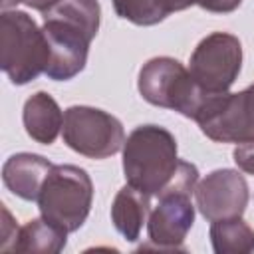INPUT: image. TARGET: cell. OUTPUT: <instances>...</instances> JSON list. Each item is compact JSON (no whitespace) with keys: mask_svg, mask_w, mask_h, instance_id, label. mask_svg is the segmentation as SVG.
Segmentation results:
<instances>
[{"mask_svg":"<svg viewBox=\"0 0 254 254\" xmlns=\"http://www.w3.org/2000/svg\"><path fill=\"white\" fill-rule=\"evenodd\" d=\"M175 135L161 125H139L123 143V173L127 185L149 196L171 190L194 192L198 169L179 159Z\"/></svg>","mask_w":254,"mask_h":254,"instance_id":"obj_1","label":"cell"},{"mask_svg":"<svg viewBox=\"0 0 254 254\" xmlns=\"http://www.w3.org/2000/svg\"><path fill=\"white\" fill-rule=\"evenodd\" d=\"M50 44L42 28L22 10L0 14V67L14 85H26L46 73Z\"/></svg>","mask_w":254,"mask_h":254,"instance_id":"obj_2","label":"cell"},{"mask_svg":"<svg viewBox=\"0 0 254 254\" xmlns=\"http://www.w3.org/2000/svg\"><path fill=\"white\" fill-rule=\"evenodd\" d=\"M137 89L141 97L155 105L181 113L183 117L196 119L210 93L202 91L192 79L190 71L175 58H151L139 69Z\"/></svg>","mask_w":254,"mask_h":254,"instance_id":"obj_3","label":"cell"},{"mask_svg":"<svg viewBox=\"0 0 254 254\" xmlns=\"http://www.w3.org/2000/svg\"><path fill=\"white\" fill-rule=\"evenodd\" d=\"M91 202V177L77 165H54L38 196L40 214L65 232H75L83 226L89 216Z\"/></svg>","mask_w":254,"mask_h":254,"instance_id":"obj_4","label":"cell"},{"mask_svg":"<svg viewBox=\"0 0 254 254\" xmlns=\"http://www.w3.org/2000/svg\"><path fill=\"white\" fill-rule=\"evenodd\" d=\"M64 143L89 159H107L123 149L125 129L123 123L97 107L71 105L64 113L62 127Z\"/></svg>","mask_w":254,"mask_h":254,"instance_id":"obj_5","label":"cell"},{"mask_svg":"<svg viewBox=\"0 0 254 254\" xmlns=\"http://www.w3.org/2000/svg\"><path fill=\"white\" fill-rule=\"evenodd\" d=\"M242 69V44L228 32H212L190 54L189 71L202 91L226 93Z\"/></svg>","mask_w":254,"mask_h":254,"instance_id":"obj_6","label":"cell"},{"mask_svg":"<svg viewBox=\"0 0 254 254\" xmlns=\"http://www.w3.org/2000/svg\"><path fill=\"white\" fill-rule=\"evenodd\" d=\"M200 131L214 143H244L254 139V83L238 93L210 95L198 117Z\"/></svg>","mask_w":254,"mask_h":254,"instance_id":"obj_7","label":"cell"},{"mask_svg":"<svg viewBox=\"0 0 254 254\" xmlns=\"http://www.w3.org/2000/svg\"><path fill=\"white\" fill-rule=\"evenodd\" d=\"M44 16V34L50 44V64L46 75L54 81H67L75 77L87 64L89 44L95 38L83 26L54 14Z\"/></svg>","mask_w":254,"mask_h":254,"instance_id":"obj_8","label":"cell"},{"mask_svg":"<svg viewBox=\"0 0 254 254\" xmlns=\"http://www.w3.org/2000/svg\"><path fill=\"white\" fill-rule=\"evenodd\" d=\"M248 198V183L234 169H216L194 187L196 208L208 222L242 216Z\"/></svg>","mask_w":254,"mask_h":254,"instance_id":"obj_9","label":"cell"},{"mask_svg":"<svg viewBox=\"0 0 254 254\" xmlns=\"http://www.w3.org/2000/svg\"><path fill=\"white\" fill-rule=\"evenodd\" d=\"M159 202L149 212L147 234L155 248L177 250L183 246L189 230L194 224V206L190 192L171 190L157 196Z\"/></svg>","mask_w":254,"mask_h":254,"instance_id":"obj_10","label":"cell"},{"mask_svg":"<svg viewBox=\"0 0 254 254\" xmlns=\"http://www.w3.org/2000/svg\"><path fill=\"white\" fill-rule=\"evenodd\" d=\"M52 163L36 153H16L2 165L4 187L22 200H38Z\"/></svg>","mask_w":254,"mask_h":254,"instance_id":"obj_11","label":"cell"},{"mask_svg":"<svg viewBox=\"0 0 254 254\" xmlns=\"http://www.w3.org/2000/svg\"><path fill=\"white\" fill-rule=\"evenodd\" d=\"M22 121L30 139L40 145H52L64 127V113L50 93L36 91L24 103Z\"/></svg>","mask_w":254,"mask_h":254,"instance_id":"obj_12","label":"cell"},{"mask_svg":"<svg viewBox=\"0 0 254 254\" xmlns=\"http://www.w3.org/2000/svg\"><path fill=\"white\" fill-rule=\"evenodd\" d=\"M149 212H151V196L131 185H125L113 198L111 222L127 242H137L143 224L149 218Z\"/></svg>","mask_w":254,"mask_h":254,"instance_id":"obj_13","label":"cell"},{"mask_svg":"<svg viewBox=\"0 0 254 254\" xmlns=\"http://www.w3.org/2000/svg\"><path fill=\"white\" fill-rule=\"evenodd\" d=\"M67 234L58 224L46 220L44 216L28 220L18 228V236L14 240V252H38V254H58L65 248Z\"/></svg>","mask_w":254,"mask_h":254,"instance_id":"obj_14","label":"cell"},{"mask_svg":"<svg viewBox=\"0 0 254 254\" xmlns=\"http://www.w3.org/2000/svg\"><path fill=\"white\" fill-rule=\"evenodd\" d=\"M210 244L216 254H250L254 252V230L240 216L212 220Z\"/></svg>","mask_w":254,"mask_h":254,"instance_id":"obj_15","label":"cell"},{"mask_svg":"<svg viewBox=\"0 0 254 254\" xmlns=\"http://www.w3.org/2000/svg\"><path fill=\"white\" fill-rule=\"evenodd\" d=\"M113 10L135 26H155L171 14L167 0H113Z\"/></svg>","mask_w":254,"mask_h":254,"instance_id":"obj_16","label":"cell"},{"mask_svg":"<svg viewBox=\"0 0 254 254\" xmlns=\"http://www.w3.org/2000/svg\"><path fill=\"white\" fill-rule=\"evenodd\" d=\"M232 159H234V163L238 165L240 171H244L248 175H254V139L238 143L236 149L232 151Z\"/></svg>","mask_w":254,"mask_h":254,"instance_id":"obj_17","label":"cell"},{"mask_svg":"<svg viewBox=\"0 0 254 254\" xmlns=\"http://www.w3.org/2000/svg\"><path fill=\"white\" fill-rule=\"evenodd\" d=\"M240 4H242V0H198L196 6H200L206 12L228 14V12H234Z\"/></svg>","mask_w":254,"mask_h":254,"instance_id":"obj_18","label":"cell"},{"mask_svg":"<svg viewBox=\"0 0 254 254\" xmlns=\"http://www.w3.org/2000/svg\"><path fill=\"white\" fill-rule=\"evenodd\" d=\"M58 2H60V0H0L2 10H10V8L18 6V4H26L28 8H34V10L42 12V14L48 12L50 8H54Z\"/></svg>","mask_w":254,"mask_h":254,"instance_id":"obj_19","label":"cell"},{"mask_svg":"<svg viewBox=\"0 0 254 254\" xmlns=\"http://www.w3.org/2000/svg\"><path fill=\"white\" fill-rule=\"evenodd\" d=\"M198 4V0H167V6L171 12H179V10H187L190 6Z\"/></svg>","mask_w":254,"mask_h":254,"instance_id":"obj_20","label":"cell"}]
</instances>
